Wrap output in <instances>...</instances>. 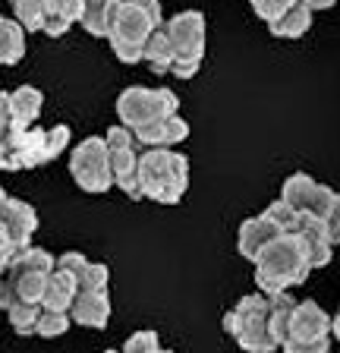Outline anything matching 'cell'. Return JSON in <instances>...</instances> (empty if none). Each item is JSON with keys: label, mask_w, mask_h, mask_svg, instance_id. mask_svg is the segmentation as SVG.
Listing matches in <instances>:
<instances>
[{"label": "cell", "mask_w": 340, "mask_h": 353, "mask_svg": "<svg viewBox=\"0 0 340 353\" xmlns=\"http://www.w3.org/2000/svg\"><path fill=\"white\" fill-rule=\"evenodd\" d=\"M255 284L262 294H281L290 287L303 284L315 268L309 265V252H306L303 234H277L262 246L255 256Z\"/></svg>", "instance_id": "cell-1"}, {"label": "cell", "mask_w": 340, "mask_h": 353, "mask_svg": "<svg viewBox=\"0 0 340 353\" xmlns=\"http://www.w3.org/2000/svg\"><path fill=\"white\" fill-rule=\"evenodd\" d=\"M189 186V161L186 154L170 148H142L139 154V190L142 199L177 205Z\"/></svg>", "instance_id": "cell-2"}, {"label": "cell", "mask_w": 340, "mask_h": 353, "mask_svg": "<svg viewBox=\"0 0 340 353\" xmlns=\"http://www.w3.org/2000/svg\"><path fill=\"white\" fill-rule=\"evenodd\" d=\"M268 294H249L243 300H237V306L224 316V331L237 341L246 353H277L281 344L271 334L268 325Z\"/></svg>", "instance_id": "cell-3"}, {"label": "cell", "mask_w": 340, "mask_h": 353, "mask_svg": "<svg viewBox=\"0 0 340 353\" xmlns=\"http://www.w3.org/2000/svg\"><path fill=\"white\" fill-rule=\"evenodd\" d=\"M70 174H73L76 186L85 192H107L114 186V170H111V148L104 136H89L70 152Z\"/></svg>", "instance_id": "cell-4"}, {"label": "cell", "mask_w": 340, "mask_h": 353, "mask_svg": "<svg viewBox=\"0 0 340 353\" xmlns=\"http://www.w3.org/2000/svg\"><path fill=\"white\" fill-rule=\"evenodd\" d=\"M180 110V98L177 92H170L167 85L161 88H145V85H129L120 92L117 98V117L126 126H142L148 120H161V117H173Z\"/></svg>", "instance_id": "cell-5"}, {"label": "cell", "mask_w": 340, "mask_h": 353, "mask_svg": "<svg viewBox=\"0 0 340 353\" xmlns=\"http://www.w3.org/2000/svg\"><path fill=\"white\" fill-rule=\"evenodd\" d=\"M167 26L173 48H177V57H193V60L205 57V16L199 10H183Z\"/></svg>", "instance_id": "cell-6"}, {"label": "cell", "mask_w": 340, "mask_h": 353, "mask_svg": "<svg viewBox=\"0 0 340 353\" xmlns=\"http://www.w3.org/2000/svg\"><path fill=\"white\" fill-rule=\"evenodd\" d=\"M331 325L334 319L315 300L296 303L293 319H290V338L287 341H318V338H331Z\"/></svg>", "instance_id": "cell-7"}, {"label": "cell", "mask_w": 340, "mask_h": 353, "mask_svg": "<svg viewBox=\"0 0 340 353\" xmlns=\"http://www.w3.org/2000/svg\"><path fill=\"white\" fill-rule=\"evenodd\" d=\"M155 26H161V22H155L142 7L123 0V3L117 7L114 22H111V35H107V41H139V44H145V38L151 35Z\"/></svg>", "instance_id": "cell-8"}, {"label": "cell", "mask_w": 340, "mask_h": 353, "mask_svg": "<svg viewBox=\"0 0 340 353\" xmlns=\"http://www.w3.org/2000/svg\"><path fill=\"white\" fill-rule=\"evenodd\" d=\"M70 316L82 328H104L111 319V294L107 290H79Z\"/></svg>", "instance_id": "cell-9"}, {"label": "cell", "mask_w": 340, "mask_h": 353, "mask_svg": "<svg viewBox=\"0 0 340 353\" xmlns=\"http://www.w3.org/2000/svg\"><path fill=\"white\" fill-rule=\"evenodd\" d=\"M277 234H281V230L274 228L265 214H259V218H246L243 224H240V234H237L240 256L249 259V262H255V256L262 252V246H265L268 240H274Z\"/></svg>", "instance_id": "cell-10"}, {"label": "cell", "mask_w": 340, "mask_h": 353, "mask_svg": "<svg viewBox=\"0 0 340 353\" xmlns=\"http://www.w3.org/2000/svg\"><path fill=\"white\" fill-rule=\"evenodd\" d=\"M0 218H3V224L10 228V236H13V243L19 250H23V246H32V236H35V230H38V214L29 202L10 199L7 212L0 214Z\"/></svg>", "instance_id": "cell-11"}, {"label": "cell", "mask_w": 340, "mask_h": 353, "mask_svg": "<svg viewBox=\"0 0 340 353\" xmlns=\"http://www.w3.org/2000/svg\"><path fill=\"white\" fill-rule=\"evenodd\" d=\"M76 296H79V278H73V274L54 268V272L47 274V287H45V296H41V306L70 312L73 303H76Z\"/></svg>", "instance_id": "cell-12"}, {"label": "cell", "mask_w": 340, "mask_h": 353, "mask_svg": "<svg viewBox=\"0 0 340 353\" xmlns=\"http://www.w3.org/2000/svg\"><path fill=\"white\" fill-rule=\"evenodd\" d=\"M173 57H177V48H173V38H170V26L161 22L145 38V63L151 70H158V73H170Z\"/></svg>", "instance_id": "cell-13"}, {"label": "cell", "mask_w": 340, "mask_h": 353, "mask_svg": "<svg viewBox=\"0 0 340 353\" xmlns=\"http://www.w3.org/2000/svg\"><path fill=\"white\" fill-rule=\"evenodd\" d=\"M120 3H123V0H85V13H82L79 26L95 38H107Z\"/></svg>", "instance_id": "cell-14"}, {"label": "cell", "mask_w": 340, "mask_h": 353, "mask_svg": "<svg viewBox=\"0 0 340 353\" xmlns=\"http://www.w3.org/2000/svg\"><path fill=\"white\" fill-rule=\"evenodd\" d=\"M25 26L19 19H7L0 22V63L3 66H16L19 60L25 57Z\"/></svg>", "instance_id": "cell-15"}, {"label": "cell", "mask_w": 340, "mask_h": 353, "mask_svg": "<svg viewBox=\"0 0 340 353\" xmlns=\"http://www.w3.org/2000/svg\"><path fill=\"white\" fill-rule=\"evenodd\" d=\"M312 13H315V10H312L306 0H296L293 7H290L281 19H274L268 29H271V35H277V38H303L312 26Z\"/></svg>", "instance_id": "cell-16"}, {"label": "cell", "mask_w": 340, "mask_h": 353, "mask_svg": "<svg viewBox=\"0 0 340 353\" xmlns=\"http://www.w3.org/2000/svg\"><path fill=\"white\" fill-rule=\"evenodd\" d=\"M268 325H271V334L277 338V344L284 347V341L290 338V319H293V309L296 300L290 290H281V294H271L268 296Z\"/></svg>", "instance_id": "cell-17"}, {"label": "cell", "mask_w": 340, "mask_h": 353, "mask_svg": "<svg viewBox=\"0 0 340 353\" xmlns=\"http://www.w3.org/2000/svg\"><path fill=\"white\" fill-rule=\"evenodd\" d=\"M54 268H57V259H54L47 250H41V246H23V250L13 256V262H10L7 278H16V274H25V272L51 274Z\"/></svg>", "instance_id": "cell-18"}, {"label": "cell", "mask_w": 340, "mask_h": 353, "mask_svg": "<svg viewBox=\"0 0 340 353\" xmlns=\"http://www.w3.org/2000/svg\"><path fill=\"white\" fill-rule=\"evenodd\" d=\"M13 95V117L16 123L23 126H35V120L41 117V104H45V95H41V88L35 85H19Z\"/></svg>", "instance_id": "cell-19"}, {"label": "cell", "mask_w": 340, "mask_h": 353, "mask_svg": "<svg viewBox=\"0 0 340 353\" xmlns=\"http://www.w3.org/2000/svg\"><path fill=\"white\" fill-rule=\"evenodd\" d=\"M315 190H318V180H312V176L303 174V170H296V174H290L287 180H284L281 199H287L296 212H306L309 202H312V196H315Z\"/></svg>", "instance_id": "cell-20"}, {"label": "cell", "mask_w": 340, "mask_h": 353, "mask_svg": "<svg viewBox=\"0 0 340 353\" xmlns=\"http://www.w3.org/2000/svg\"><path fill=\"white\" fill-rule=\"evenodd\" d=\"M10 281L16 284L19 303H38V306H41V296H45V287H47L45 272H25V274H16V278H10Z\"/></svg>", "instance_id": "cell-21"}, {"label": "cell", "mask_w": 340, "mask_h": 353, "mask_svg": "<svg viewBox=\"0 0 340 353\" xmlns=\"http://www.w3.org/2000/svg\"><path fill=\"white\" fill-rule=\"evenodd\" d=\"M7 316H10V325H13L16 334L29 338V334H35V328H38L41 306H38V303H13V306L7 309Z\"/></svg>", "instance_id": "cell-22"}, {"label": "cell", "mask_w": 340, "mask_h": 353, "mask_svg": "<svg viewBox=\"0 0 340 353\" xmlns=\"http://www.w3.org/2000/svg\"><path fill=\"white\" fill-rule=\"evenodd\" d=\"M262 214H265V218L271 221V224L281 230V234H296V230H299V212L290 205L287 199H277V202H271V205H268Z\"/></svg>", "instance_id": "cell-23"}, {"label": "cell", "mask_w": 340, "mask_h": 353, "mask_svg": "<svg viewBox=\"0 0 340 353\" xmlns=\"http://www.w3.org/2000/svg\"><path fill=\"white\" fill-rule=\"evenodd\" d=\"M10 7H13V16L23 22L29 32H41V22H45V0H10Z\"/></svg>", "instance_id": "cell-24"}, {"label": "cell", "mask_w": 340, "mask_h": 353, "mask_svg": "<svg viewBox=\"0 0 340 353\" xmlns=\"http://www.w3.org/2000/svg\"><path fill=\"white\" fill-rule=\"evenodd\" d=\"M70 325H73V316H70V312H60V309H45V306H41V316H38L35 334H41V338H60Z\"/></svg>", "instance_id": "cell-25"}, {"label": "cell", "mask_w": 340, "mask_h": 353, "mask_svg": "<svg viewBox=\"0 0 340 353\" xmlns=\"http://www.w3.org/2000/svg\"><path fill=\"white\" fill-rule=\"evenodd\" d=\"M161 341H158V334L151 328H142L136 331L133 338L123 344V353H161Z\"/></svg>", "instance_id": "cell-26"}, {"label": "cell", "mask_w": 340, "mask_h": 353, "mask_svg": "<svg viewBox=\"0 0 340 353\" xmlns=\"http://www.w3.org/2000/svg\"><path fill=\"white\" fill-rule=\"evenodd\" d=\"M107 281H111V268L101 262H89L85 274L79 278V290H107Z\"/></svg>", "instance_id": "cell-27"}, {"label": "cell", "mask_w": 340, "mask_h": 353, "mask_svg": "<svg viewBox=\"0 0 340 353\" xmlns=\"http://www.w3.org/2000/svg\"><path fill=\"white\" fill-rule=\"evenodd\" d=\"M249 3H252V10H255V16L271 26L274 19H281V16L293 7L296 0H249Z\"/></svg>", "instance_id": "cell-28"}, {"label": "cell", "mask_w": 340, "mask_h": 353, "mask_svg": "<svg viewBox=\"0 0 340 353\" xmlns=\"http://www.w3.org/2000/svg\"><path fill=\"white\" fill-rule=\"evenodd\" d=\"M67 145H70V126H51V130H47V142H45L47 164L67 152Z\"/></svg>", "instance_id": "cell-29"}, {"label": "cell", "mask_w": 340, "mask_h": 353, "mask_svg": "<svg viewBox=\"0 0 340 353\" xmlns=\"http://www.w3.org/2000/svg\"><path fill=\"white\" fill-rule=\"evenodd\" d=\"M45 7L51 10V13L67 16L73 26H79L82 13H85V0H45Z\"/></svg>", "instance_id": "cell-30"}, {"label": "cell", "mask_w": 340, "mask_h": 353, "mask_svg": "<svg viewBox=\"0 0 340 353\" xmlns=\"http://www.w3.org/2000/svg\"><path fill=\"white\" fill-rule=\"evenodd\" d=\"M186 136H189V123H186L180 114H173V117L164 120V145H167V148L180 145Z\"/></svg>", "instance_id": "cell-31"}, {"label": "cell", "mask_w": 340, "mask_h": 353, "mask_svg": "<svg viewBox=\"0 0 340 353\" xmlns=\"http://www.w3.org/2000/svg\"><path fill=\"white\" fill-rule=\"evenodd\" d=\"M111 51L117 54L120 63H139V60H145V44H139V41H111Z\"/></svg>", "instance_id": "cell-32"}, {"label": "cell", "mask_w": 340, "mask_h": 353, "mask_svg": "<svg viewBox=\"0 0 340 353\" xmlns=\"http://www.w3.org/2000/svg\"><path fill=\"white\" fill-rule=\"evenodd\" d=\"M281 353H331V338H318V341H284Z\"/></svg>", "instance_id": "cell-33"}, {"label": "cell", "mask_w": 340, "mask_h": 353, "mask_svg": "<svg viewBox=\"0 0 340 353\" xmlns=\"http://www.w3.org/2000/svg\"><path fill=\"white\" fill-rule=\"evenodd\" d=\"M334 199H337V192L331 190V186H325V183H318V190H315V196H312V202H309V208L306 212H312V214H318V218H325L328 212H331V205H334Z\"/></svg>", "instance_id": "cell-34"}, {"label": "cell", "mask_w": 340, "mask_h": 353, "mask_svg": "<svg viewBox=\"0 0 340 353\" xmlns=\"http://www.w3.org/2000/svg\"><path fill=\"white\" fill-rule=\"evenodd\" d=\"M57 268L60 272H67V274H73V278H82L85 268H89V259L82 256V252H63V256L57 259Z\"/></svg>", "instance_id": "cell-35"}, {"label": "cell", "mask_w": 340, "mask_h": 353, "mask_svg": "<svg viewBox=\"0 0 340 353\" xmlns=\"http://www.w3.org/2000/svg\"><path fill=\"white\" fill-rule=\"evenodd\" d=\"M16 126H23V123H16V117H13V95L0 92V136H10Z\"/></svg>", "instance_id": "cell-36"}, {"label": "cell", "mask_w": 340, "mask_h": 353, "mask_svg": "<svg viewBox=\"0 0 340 353\" xmlns=\"http://www.w3.org/2000/svg\"><path fill=\"white\" fill-rule=\"evenodd\" d=\"M70 26H73V22H70L67 16L51 13V10H47V13H45V22H41V32H45L47 38H60V35H67V32H70Z\"/></svg>", "instance_id": "cell-37"}, {"label": "cell", "mask_w": 340, "mask_h": 353, "mask_svg": "<svg viewBox=\"0 0 340 353\" xmlns=\"http://www.w3.org/2000/svg\"><path fill=\"white\" fill-rule=\"evenodd\" d=\"M202 60H193V57H173V63H170V76H177V79H193L195 73H199Z\"/></svg>", "instance_id": "cell-38"}, {"label": "cell", "mask_w": 340, "mask_h": 353, "mask_svg": "<svg viewBox=\"0 0 340 353\" xmlns=\"http://www.w3.org/2000/svg\"><path fill=\"white\" fill-rule=\"evenodd\" d=\"M325 224H328V236H331V243L337 246L340 243V192H337V199H334L331 212L325 214Z\"/></svg>", "instance_id": "cell-39"}, {"label": "cell", "mask_w": 340, "mask_h": 353, "mask_svg": "<svg viewBox=\"0 0 340 353\" xmlns=\"http://www.w3.org/2000/svg\"><path fill=\"white\" fill-rule=\"evenodd\" d=\"M129 3H136V7H142L148 16L155 22H164V10H161V0H129Z\"/></svg>", "instance_id": "cell-40"}, {"label": "cell", "mask_w": 340, "mask_h": 353, "mask_svg": "<svg viewBox=\"0 0 340 353\" xmlns=\"http://www.w3.org/2000/svg\"><path fill=\"white\" fill-rule=\"evenodd\" d=\"M306 3H309L312 10H331L337 0H306Z\"/></svg>", "instance_id": "cell-41"}, {"label": "cell", "mask_w": 340, "mask_h": 353, "mask_svg": "<svg viewBox=\"0 0 340 353\" xmlns=\"http://www.w3.org/2000/svg\"><path fill=\"white\" fill-rule=\"evenodd\" d=\"M7 205H10V196H7V192H3V186H0V214L7 212Z\"/></svg>", "instance_id": "cell-42"}, {"label": "cell", "mask_w": 340, "mask_h": 353, "mask_svg": "<svg viewBox=\"0 0 340 353\" xmlns=\"http://www.w3.org/2000/svg\"><path fill=\"white\" fill-rule=\"evenodd\" d=\"M331 334L340 341V309H337V316H334V325H331Z\"/></svg>", "instance_id": "cell-43"}, {"label": "cell", "mask_w": 340, "mask_h": 353, "mask_svg": "<svg viewBox=\"0 0 340 353\" xmlns=\"http://www.w3.org/2000/svg\"><path fill=\"white\" fill-rule=\"evenodd\" d=\"M0 290H3V274H0Z\"/></svg>", "instance_id": "cell-44"}, {"label": "cell", "mask_w": 340, "mask_h": 353, "mask_svg": "<svg viewBox=\"0 0 340 353\" xmlns=\"http://www.w3.org/2000/svg\"><path fill=\"white\" fill-rule=\"evenodd\" d=\"M104 353H123V350H104Z\"/></svg>", "instance_id": "cell-45"}, {"label": "cell", "mask_w": 340, "mask_h": 353, "mask_svg": "<svg viewBox=\"0 0 340 353\" xmlns=\"http://www.w3.org/2000/svg\"><path fill=\"white\" fill-rule=\"evenodd\" d=\"M161 353H173V350H161Z\"/></svg>", "instance_id": "cell-46"}, {"label": "cell", "mask_w": 340, "mask_h": 353, "mask_svg": "<svg viewBox=\"0 0 340 353\" xmlns=\"http://www.w3.org/2000/svg\"><path fill=\"white\" fill-rule=\"evenodd\" d=\"M0 22H3V16H0Z\"/></svg>", "instance_id": "cell-47"}]
</instances>
